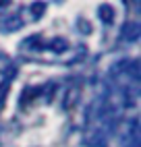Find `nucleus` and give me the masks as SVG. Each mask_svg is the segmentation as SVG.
<instances>
[{
    "mask_svg": "<svg viewBox=\"0 0 141 147\" xmlns=\"http://www.w3.org/2000/svg\"><path fill=\"white\" fill-rule=\"evenodd\" d=\"M141 35V25L139 23H125L120 29V37L125 42H137Z\"/></svg>",
    "mask_w": 141,
    "mask_h": 147,
    "instance_id": "1",
    "label": "nucleus"
},
{
    "mask_svg": "<svg viewBox=\"0 0 141 147\" xmlns=\"http://www.w3.org/2000/svg\"><path fill=\"white\" fill-rule=\"evenodd\" d=\"M98 15H100V19H102V23H106V25H112L114 23V8L110 4H100Z\"/></svg>",
    "mask_w": 141,
    "mask_h": 147,
    "instance_id": "2",
    "label": "nucleus"
},
{
    "mask_svg": "<svg viewBox=\"0 0 141 147\" xmlns=\"http://www.w3.org/2000/svg\"><path fill=\"white\" fill-rule=\"evenodd\" d=\"M50 50H52L54 54H62V52H66L68 50V42L64 40V37H54L52 42H50Z\"/></svg>",
    "mask_w": 141,
    "mask_h": 147,
    "instance_id": "3",
    "label": "nucleus"
},
{
    "mask_svg": "<svg viewBox=\"0 0 141 147\" xmlns=\"http://www.w3.org/2000/svg\"><path fill=\"white\" fill-rule=\"evenodd\" d=\"M19 27H23V21L19 17H11L2 23V31H17Z\"/></svg>",
    "mask_w": 141,
    "mask_h": 147,
    "instance_id": "4",
    "label": "nucleus"
},
{
    "mask_svg": "<svg viewBox=\"0 0 141 147\" xmlns=\"http://www.w3.org/2000/svg\"><path fill=\"white\" fill-rule=\"evenodd\" d=\"M8 89H11V81H2V83H0V110L4 108V102H6Z\"/></svg>",
    "mask_w": 141,
    "mask_h": 147,
    "instance_id": "5",
    "label": "nucleus"
},
{
    "mask_svg": "<svg viewBox=\"0 0 141 147\" xmlns=\"http://www.w3.org/2000/svg\"><path fill=\"white\" fill-rule=\"evenodd\" d=\"M29 8H31V15H33V19H39V17H42V15L46 13V4H44V2H33Z\"/></svg>",
    "mask_w": 141,
    "mask_h": 147,
    "instance_id": "6",
    "label": "nucleus"
},
{
    "mask_svg": "<svg viewBox=\"0 0 141 147\" xmlns=\"http://www.w3.org/2000/svg\"><path fill=\"white\" fill-rule=\"evenodd\" d=\"M77 25H79V31L81 33H92V27H89V23L85 21V19H79Z\"/></svg>",
    "mask_w": 141,
    "mask_h": 147,
    "instance_id": "7",
    "label": "nucleus"
}]
</instances>
